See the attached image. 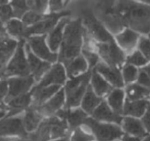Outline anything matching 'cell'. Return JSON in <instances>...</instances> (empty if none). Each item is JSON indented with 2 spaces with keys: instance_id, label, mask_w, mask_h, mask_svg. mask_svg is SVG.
Wrapping results in <instances>:
<instances>
[{
  "instance_id": "cell-1",
  "label": "cell",
  "mask_w": 150,
  "mask_h": 141,
  "mask_svg": "<svg viewBox=\"0 0 150 141\" xmlns=\"http://www.w3.org/2000/svg\"><path fill=\"white\" fill-rule=\"evenodd\" d=\"M116 9L125 25L142 33H150V6L132 1L115 2Z\"/></svg>"
},
{
  "instance_id": "cell-2",
  "label": "cell",
  "mask_w": 150,
  "mask_h": 141,
  "mask_svg": "<svg viewBox=\"0 0 150 141\" xmlns=\"http://www.w3.org/2000/svg\"><path fill=\"white\" fill-rule=\"evenodd\" d=\"M84 32L80 19L74 20L67 25L59 58V61L65 65L69 64L79 55Z\"/></svg>"
},
{
  "instance_id": "cell-3",
  "label": "cell",
  "mask_w": 150,
  "mask_h": 141,
  "mask_svg": "<svg viewBox=\"0 0 150 141\" xmlns=\"http://www.w3.org/2000/svg\"><path fill=\"white\" fill-rule=\"evenodd\" d=\"M91 76V72L90 70L67 82L66 85L67 100L65 109L75 107L79 105Z\"/></svg>"
},
{
  "instance_id": "cell-4",
  "label": "cell",
  "mask_w": 150,
  "mask_h": 141,
  "mask_svg": "<svg viewBox=\"0 0 150 141\" xmlns=\"http://www.w3.org/2000/svg\"><path fill=\"white\" fill-rule=\"evenodd\" d=\"M97 8L99 17L112 32H118L125 26L116 9L115 1L101 2Z\"/></svg>"
},
{
  "instance_id": "cell-5",
  "label": "cell",
  "mask_w": 150,
  "mask_h": 141,
  "mask_svg": "<svg viewBox=\"0 0 150 141\" xmlns=\"http://www.w3.org/2000/svg\"><path fill=\"white\" fill-rule=\"evenodd\" d=\"M28 135L22 122V113L0 120V137H26Z\"/></svg>"
},
{
  "instance_id": "cell-6",
  "label": "cell",
  "mask_w": 150,
  "mask_h": 141,
  "mask_svg": "<svg viewBox=\"0 0 150 141\" xmlns=\"http://www.w3.org/2000/svg\"><path fill=\"white\" fill-rule=\"evenodd\" d=\"M95 134L98 141H111L122 135L121 129L114 125L99 123L91 118H86L84 122Z\"/></svg>"
},
{
  "instance_id": "cell-7",
  "label": "cell",
  "mask_w": 150,
  "mask_h": 141,
  "mask_svg": "<svg viewBox=\"0 0 150 141\" xmlns=\"http://www.w3.org/2000/svg\"><path fill=\"white\" fill-rule=\"evenodd\" d=\"M99 54L102 58L112 67L121 66L125 61V55L117 45L114 41L106 43H96Z\"/></svg>"
},
{
  "instance_id": "cell-8",
  "label": "cell",
  "mask_w": 150,
  "mask_h": 141,
  "mask_svg": "<svg viewBox=\"0 0 150 141\" xmlns=\"http://www.w3.org/2000/svg\"><path fill=\"white\" fill-rule=\"evenodd\" d=\"M25 40H21L19 43L16 53L5 69L3 77H7L12 75H20L26 76L29 73V68L28 63L25 57L23 46Z\"/></svg>"
},
{
  "instance_id": "cell-9",
  "label": "cell",
  "mask_w": 150,
  "mask_h": 141,
  "mask_svg": "<svg viewBox=\"0 0 150 141\" xmlns=\"http://www.w3.org/2000/svg\"><path fill=\"white\" fill-rule=\"evenodd\" d=\"M83 20L89 33L97 41L106 43L114 40L111 35L90 12L84 13Z\"/></svg>"
},
{
  "instance_id": "cell-10",
  "label": "cell",
  "mask_w": 150,
  "mask_h": 141,
  "mask_svg": "<svg viewBox=\"0 0 150 141\" xmlns=\"http://www.w3.org/2000/svg\"><path fill=\"white\" fill-rule=\"evenodd\" d=\"M70 14V11H64L58 13H52L45 15V19L40 22L34 24L33 26L26 28L25 31L26 38L32 34L43 33L51 30L56 24L59 18L69 15Z\"/></svg>"
},
{
  "instance_id": "cell-11",
  "label": "cell",
  "mask_w": 150,
  "mask_h": 141,
  "mask_svg": "<svg viewBox=\"0 0 150 141\" xmlns=\"http://www.w3.org/2000/svg\"><path fill=\"white\" fill-rule=\"evenodd\" d=\"M8 83L9 85V89L5 100V105L11 99L25 94L33 83V78L32 76L14 78L10 79Z\"/></svg>"
},
{
  "instance_id": "cell-12",
  "label": "cell",
  "mask_w": 150,
  "mask_h": 141,
  "mask_svg": "<svg viewBox=\"0 0 150 141\" xmlns=\"http://www.w3.org/2000/svg\"><path fill=\"white\" fill-rule=\"evenodd\" d=\"M64 90L61 89L53 98L49 99L43 104L39 106L35 107L40 115L45 118H49L60 110L61 107L64 103Z\"/></svg>"
},
{
  "instance_id": "cell-13",
  "label": "cell",
  "mask_w": 150,
  "mask_h": 141,
  "mask_svg": "<svg viewBox=\"0 0 150 141\" xmlns=\"http://www.w3.org/2000/svg\"><path fill=\"white\" fill-rule=\"evenodd\" d=\"M31 103L30 92L11 99L6 103V115L5 116H12L23 113L27 108L30 106Z\"/></svg>"
},
{
  "instance_id": "cell-14",
  "label": "cell",
  "mask_w": 150,
  "mask_h": 141,
  "mask_svg": "<svg viewBox=\"0 0 150 141\" xmlns=\"http://www.w3.org/2000/svg\"><path fill=\"white\" fill-rule=\"evenodd\" d=\"M45 118L33 106H29L22 113V122L28 134L34 132L40 126Z\"/></svg>"
},
{
  "instance_id": "cell-15",
  "label": "cell",
  "mask_w": 150,
  "mask_h": 141,
  "mask_svg": "<svg viewBox=\"0 0 150 141\" xmlns=\"http://www.w3.org/2000/svg\"><path fill=\"white\" fill-rule=\"evenodd\" d=\"M16 42L6 33L0 36V78H3L5 65L13 53Z\"/></svg>"
},
{
  "instance_id": "cell-16",
  "label": "cell",
  "mask_w": 150,
  "mask_h": 141,
  "mask_svg": "<svg viewBox=\"0 0 150 141\" xmlns=\"http://www.w3.org/2000/svg\"><path fill=\"white\" fill-rule=\"evenodd\" d=\"M66 80L65 72L62 65L57 63L53 66L52 69L44 76L38 85L37 88H45L50 84L62 85Z\"/></svg>"
},
{
  "instance_id": "cell-17",
  "label": "cell",
  "mask_w": 150,
  "mask_h": 141,
  "mask_svg": "<svg viewBox=\"0 0 150 141\" xmlns=\"http://www.w3.org/2000/svg\"><path fill=\"white\" fill-rule=\"evenodd\" d=\"M56 116L62 119L67 120L70 129H74L80 124L84 123L87 118V115L81 109H77L73 110L68 109H60L56 114Z\"/></svg>"
},
{
  "instance_id": "cell-18",
  "label": "cell",
  "mask_w": 150,
  "mask_h": 141,
  "mask_svg": "<svg viewBox=\"0 0 150 141\" xmlns=\"http://www.w3.org/2000/svg\"><path fill=\"white\" fill-rule=\"evenodd\" d=\"M60 88V85H53L49 87L37 88L34 87L32 90L31 105L33 107H38L43 104L55 93Z\"/></svg>"
},
{
  "instance_id": "cell-19",
  "label": "cell",
  "mask_w": 150,
  "mask_h": 141,
  "mask_svg": "<svg viewBox=\"0 0 150 141\" xmlns=\"http://www.w3.org/2000/svg\"><path fill=\"white\" fill-rule=\"evenodd\" d=\"M45 37L46 36L43 35L29 38V43L36 55L45 60L53 62L57 59V55L49 52L45 42Z\"/></svg>"
},
{
  "instance_id": "cell-20",
  "label": "cell",
  "mask_w": 150,
  "mask_h": 141,
  "mask_svg": "<svg viewBox=\"0 0 150 141\" xmlns=\"http://www.w3.org/2000/svg\"><path fill=\"white\" fill-rule=\"evenodd\" d=\"M25 48L28 56L29 70L32 72L34 78L36 80H38L42 75L49 69L50 65L47 62H42L36 58L31 52L30 49L28 45H25Z\"/></svg>"
},
{
  "instance_id": "cell-21",
  "label": "cell",
  "mask_w": 150,
  "mask_h": 141,
  "mask_svg": "<svg viewBox=\"0 0 150 141\" xmlns=\"http://www.w3.org/2000/svg\"><path fill=\"white\" fill-rule=\"evenodd\" d=\"M95 70L101 73L107 80L117 87H122L123 81L120 72L116 68L108 66L103 62H98Z\"/></svg>"
},
{
  "instance_id": "cell-22",
  "label": "cell",
  "mask_w": 150,
  "mask_h": 141,
  "mask_svg": "<svg viewBox=\"0 0 150 141\" xmlns=\"http://www.w3.org/2000/svg\"><path fill=\"white\" fill-rule=\"evenodd\" d=\"M46 119L50 127V140L66 136L67 124L65 119H62L56 116Z\"/></svg>"
},
{
  "instance_id": "cell-23",
  "label": "cell",
  "mask_w": 150,
  "mask_h": 141,
  "mask_svg": "<svg viewBox=\"0 0 150 141\" xmlns=\"http://www.w3.org/2000/svg\"><path fill=\"white\" fill-rule=\"evenodd\" d=\"M93 116L97 120L114 122L117 123H121L122 120V118L117 113H113L104 101H103L96 109L94 110Z\"/></svg>"
},
{
  "instance_id": "cell-24",
  "label": "cell",
  "mask_w": 150,
  "mask_h": 141,
  "mask_svg": "<svg viewBox=\"0 0 150 141\" xmlns=\"http://www.w3.org/2000/svg\"><path fill=\"white\" fill-rule=\"evenodd\" d=\"M138 34L130 30L126 29L122 33L118 35L116 37L120 45L127 51H131L135 46Z\"/></svg>"
},
{
  "instance_id": "cell-25",
  "label": "cell",
  "mask_w": 150,
  "mask_h": 141,
  "mask_svg": "<svg viewBox=\"0 0 150 141\" xmlns=\"http://www.w3.org/2000/svg\"><path fill=\"white\" fill-rule=\"evenodd\" d=\"M69 22L67 18L62 19L57 26L50 32L48 38L49 45L52 51H56L60 43L62 37V31L63 27Z\"/></svg>"
},
{
  "instance_id": "cell-26",
  "label": "cell",
  "mask_w": 150,
  "mask_h": 141,
  "mask_svg": "<svg viewBox=\"0 0 150 141\" xmlns=\"http://www.w3.org/2000/svg\"><path fill=\"white\" fill-rule=\"evenodd\" d=\"M149 103V102L145 100L134 102H129L127 100L124 106V113L125 115H130L137 117L141 116L144 114Z\"/></svg>"
},
{
  "instance_id": "cell-27",
  "label": "cell",
  "mask_w": 150,
  "mask_h": 141,
  "mask_svg": "<svg viewBox=\"0 0 150 141\" xmlns=\"http://www.w3.org/2000/svg\"><path fill=\"white\" fill-rule=\"evenodd\" d=\"M101 101V99L96 96L91 85H88L87 92L82 101L83 109L88 113H93L96 106Z\"/></svg>"
},
{
  "instance_id": "cell-28",
  "label": "cell",
  "mask_w": 150,
  "mask_h": 141,
  "mask_svg": "<svg viewBox=\"0 0 150 141\" xmlns=\"http://www.w3.org/2000/svg\"><path fill=\"white\" fill-rule=\"evenodd\" d=\"M91 76L93 86L97 95L102 96L111 90L112 87L97 73L95 69L91 72Z\"/></svg>"
},
{
  "instance_id": "cell-29",
  "label": "cell",
  "mask_w": 150,
  "mask_h": 141,
  "mask_svg": "<svg viewBox=\"0 0 150 141\" xmlns=\"http://www.w3.org/2000/svg\"><path fill=\"white\" fill-rule=\"evenodd\" d=\"M122 125L124 130L132 135L140 137L145 135V132L141 123L137 119L132 118H125L124 119Z\"/></svg>"
},
{
  "instance_id": "cell-30",
  "label": "cell",
  "mask_w": 150,
  "mask_h": 141,
  "mask_svg": "<svg viewBox=\"0 0 150 141\" xmlns=\"http://www.w3.org/2000/svg\"><path fill=\"white\" fill-rule=\"evenodd\" d=\"M66 67L67 75L69 77L71 78L73 75H77L81 72L86 70L87 69V63L82 56H78L69 64L66 65Z\"/></svg>"
},
{
  "instance_id": "cell-31",
  "label": "cell",
  "mask_w": 150,
  "mask_h": 141,
  "mask_svg": "<svg viewBox=\"0 0 150 141\" xmlns=\"http://www.w3.org/2000/svg\"><path fill=\"white\" fill-rule=\"evenodd\" d=\"M126 92L129 100H136L149 95L150 88L142 87L137 84H132L127 87Z\"/></svg>"
},
{
  "instance_id": "cell-32",
  "label": "cell",
  "mask_w": 150,
  "mask_h": 141,
  "mask_svg": "<svg viewBox=\"0 0 150 141\" xmlns=\"http://www.w3.org/2000/svg\"><path fill=\"white\" fill-rule=\"evenodd\" d=\"M124 92L121 89H115L110 94L108 103L116 113H121L122 110V102Z\"/></svg>"
},
{
  "instance_id": "cell-33",
  "label": "cell",
  "mask_w": 150,
  "mask_h": 141,
  "mask_svg": "<svg viewBox=\"0 0 150 141\" xmlns=\"http://www.w3.org/2000/svg\"><path fill=\"white\" fill-rule=\"evenodd\" d=\"M6 28L12 35L19 38L21 40H25L26 38L25 31L26 28L25 27L24 24L20 21L13 19L9 21L7 23Z\"/></svg>"
},
{
  "instance_id": "cell-34",
  "label": "cell",
  "mask_w": 150,
  "mask_h": 141,
  "mask_svg": "<svg viewBox=\"0 0 150 141\" xmlns=\"http://www.w3.org/2000/svg\"><path fill=\"white\" fill-rule=\"evenodd\" d=\"M45 15L39 14L33 11H29L27 12L23 17V22L26 25H30L32 24H36L40 21L45 19Z\"/></svg>"
},
{
  "instance_id": "cell-35",
  "label": "cell",
  "mask_w": 150,
  "mask_h": 141,
  "mask_svg": "<svg viewBox=\"0 0 150 141\" xmlns=\"http://www.w3.org/2000/svg\"><path fill=\"white\" fill-rule=\"evenodd\" d=\"M11 4L13 8V16L18 18L21 17L28 8L26 2L24 1H14Z\"/></svg>"
},
{
  "instance_id": "cell-36",
  "label": "cell",
  "mask_w": 150,
  "mask_h": 141,
  "mask_svg": "<svg viewBox=\"0 0 150 141\" xmlns=\"http://www.w3.org/2000/svg\"><path fill=\"white\" fill-rule=\"evenodd\" d=\"M28 8H30L32 11L41 14L45 11L47 7V2L46 1H28L26 2Z\"/></svg>"
},
{
  "instance_id": "cell-37",
  "label": "cell",
  "mask_w": 150,
  "mask_h": 141,
  "mask_svg": "<svg viewBox=\"0 0 150 141\" xmlns=\"http://www.w3.org/2000/svg\"><path fill=\"white\" fill-rule=\"evenodd\" d=\"M127 62L137 66H142L146 64L148 60L139 51H137L127 58Z\"/></svg>"
},
{
  "instance_id": "cell-38",
  "label": "cell",
  "mask_w": 150,
  "mask_h": 141,
  "mask_svg": "<svg viewBox=\"0 0 150 141\" xmlns=\"http://www.w3.org/2000/svg\"><path fill=\"white\" fill-rule=\"evenodd\" d=\"M123 74L125 81L127 83H128L135 80L137 77L138 70L134 66L128 65L124 67Z\"/></svg>"
},
{
  "instance_id": "cell-39",
  "label": "cell",
  "mask_w": 150,
  "mask_h": 141,
  "mask_svg": "<svg viewBox=\"0 0 150 141\" xmlns=\"http://www.w3.org/2000/svg\"><path fill=\"white\" fill-rule=\"evenodd\" d=\"M8 84L6 80H0V109L6 110L5 100L8 95Z\"/></svg>"
},
{
  "instance_id": "cell-40",
  "label": "cell",
  "mask_w": 150,
  "mask_h": 141,
  "mask_svg": "<svg viewBox=\"0 0 150 141\" xmlns=\"http://www.w3.org/2000/svg\"><path fill=\"white\" fill-rule=\"evenodd\" d=\"M82 52L83 55L87 59L90 68H93L97 63L98 61V56L96 53L91 51L90 49L86 48H84L83 49Z\"/></svg>"
},
{
  "instance_id": "cell-41",
  "label": "cell",
  "mask_w": 150,
  "mask_h": 141,
  "mask_svg": "<svg viewBox=\"0 0 150 141\" xmlns=\"http://www.w3.org/2000/svg\"><path fill=\"white\" fill-rule=\"evenodd\" d=\"M138 47L140 51L144 53L146 58H150V40L145 37H141L139 39Z\"/></svg>"
},
{
  "instance_id": "cell-42",
  "label": "cell",
  "mask_w": 150,
  "mask_h": 141,
  "mask_svg": "<svg viewBox=\"0 0 150 141\" xmlns=\"http://www.w3.org/2000/svg\"><path fill=\"white\" fill-rule=\"evenodd\" d=\"M93 137L88 135L84 132L82 131L80 129H78L74 132L71 141H93Z\"/></svg>"
},
{
  "instance_id": "cell-43",
  "label": "cell",
  "mask_w": 150,
  "mask_h": 141,
  "mask_svg": "<svg viewBox=\"0 0 150 141\" xmlns=\"http://www.w3.org/2000/svg\"><path fill=\"white\" fill-rule=\"evenodd\" d=\"M13 16V12L9 5L4 4L0 5V19L5 22Z\"/></svg>"
},
{
  "instance_id": "cell-44",
  "label": "cell",
  "mask_w": 150,
  "mask_h": 141,
  "mask_svg": "<svg viewBox=\"0 0 150 141\" xmlns=\"http://www.w3.org/2000/svg\"><path fill=\"white\" fill-rule=\"evenodd\" d=\"M138 82L139 84L150 88V78L148 75L142 70H141L138 78Z\"/></svg>"
},
{
  "instance_id": "cell-45",
  "label": "cell",
  "mask_w": 150,
  "mask_h": 141,
  "mask_svg": "<svg viewBox=\"0 0 150 141\" xmlns=\"http://www.w3.org/2000/svg\"><path fill=\"white\" fill-rule=\"evenodd\" d=\"M67 2L60 1H52L49 2L50 9L52 12H54L58 11L63 8Z\"/></svg>"
},
{
  "instance_id": "cell-46",
  "label": "cell",
  "mask_w": 150,
  "mask_h": 141,
  "mask_svg": "<svg viewBox=\"0 0 150 141\" xmlns=\"http://www.w3.org/2000/svg\"><path fill=\"white\" fill-rule=\"evenodd\" d=\"M142 122L147 130L150 132V106H148V110L142 118Z\"/></svg>"
},
{
  "instance_id": "cell-47",
  "label": "cell",
  "mask_w": 150,
  "mask_h": 141,
  "mask_svg": "<svg viewBox=\"0 0 150 141\" xmlns=\"http://www.w3.org/2000/svg\"><path fill=\"white\" fill-rule=\"evenodd\" d=\"M0 141H30L28 136L26 137H0Z\"/></svg>"
},
{
  "instance_id": "cell-48",
  "label": "cell",
  "mask_w": 150,
  "mask_h": 141,
  "mask_svg": "<svg viewBox=\"0 0 150 141\" xmlns=\"http://www.w3.org/2000/svg\"><path fill=\"white\" fill-rule=\"evenodd\" d=\"M123 141H140V140H139V139H138L137 137L125 136L123 138Z\"/></svg>"
},
{
  "instance_id": "cell-49",
  "label": "cell",
  "mask_w": 150,
  "mask_h": 141,
  "mask_svg": "<svg viewBox=\"0 0 150 141\" xmlns=\"http://www.w3.org/2000/svg\"><path fill=\"white\" fill-rule=\"evenodd\" d=\"M141 70H144V71L148 75V76L149 77V78H150V65H148V66L144 67V68H142Z\"/></svg>"
},
{
  "instance_id": "cell-50",
  "label": "cell",
  "mask_w": 150,
  "mask_h": 141,
  "mask_svg": "<svg viewBox=\"0 0 150 141\" xmlns=\"http://www.w3.org/2000/svg\"><path fill=\"white\" fill-rule=\"evenodd\" d=\"M6 115V110L0 109V120L4 118Z\"/></svg>"
},
{
  "instance_id": "cell-51",
  "label": "cell",
  "mask_w": 150,
  "mask_h": 141,
  "mask_svg": "<svg viewBox=\"0 0 150 141\" xmlns=\"http://www.w3.org/2000/svg\"><path fill=\"white\" fill-rule=\"evenodd\" d=\"M5 33V29H4L3 28V26H2V24L1 23V22L0 21V36L2 35H4Z\"/></svg>"
},
{
  "instance_id": "cell-52",
  "label": "cell",
  "mask_w": 150,
  "mask_h": 141,
  "mask_svg": "<svg viewBox=\"0 0 150 141\" xmlns=\"http://www.w3.org/2000/svg\"><path fill=\"white\" fill-rule=\"evenodd\" d=\"M50 141H69V138L67 137H62L60 139H55V140H50Z\"/></svg>"
},
{
  "instance_id": "cell-53",
  "label": "cell",
  "mask_w": 150,
  "mask_h": 141,
  "mask_svg": "<svg viewBox=\"0 0 150 141\" xmlns=\"http://www.w3.org/2000/svg\"><path fill=\"white\" fill-rule=\"evenodd\" d=\"M6 3H7V1H2V0H0V5H4V4H6Z\"/></svg>"
},
{
  "instance_id": "cell-54",
  "label": "cell",
  "mask_w": 150,
  "mask_h": 141,
  "mask_svg": "<svg viewBox=\"0 0 150 141\" xmlns=\"http://www.w3.org/2000/svg\"><path fill=\"white\" fill-rule=\"evenodd\" d=\"M144 141H150V136L146 137L144 139Z\"/></svg>"
}]
</instances>
